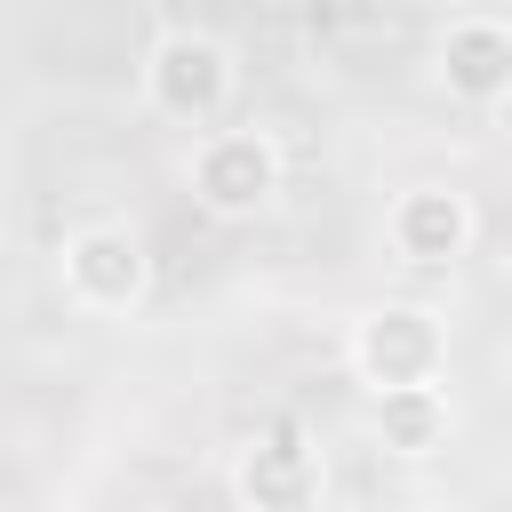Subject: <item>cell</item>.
I'll list each match as a JSON object with an SVG mask.
<instances>
[{
  "instance_id": "1",
  "label": "cell",
  "mask_w": 512,
  "mask_h": 512,
  "mask_svg": "<svg viewBox=\"0 0 512 512\" xmlns=\"http://www.w3.org/2000/svg\"><path fill=\"white\" fill-rule=\"evenodd\" d=\"M152 96H160V112H176V120H208V112L232 96L224 48H216L208 32H168V40L152 48Z\"/></svg>"
},
{
  "instance_id": "2",
  "label": "cell",
  "mask_w": 512,
  "mask_h": 512,
  "mask_svg": "<svg viewBox=\"0 0 512 512\" xmlns=\"http://www.w3.org/2000/svg\"><path fill=\"white\" fill-rule=\"evenodd\" d=\"M272 176H280L272 144H264V136H240V128L208 136V144H200V160H192V184H200V200H208V208H224V216L256 208V200L272 192Z\"/></svg>"
},
{
  "instance_id": "3",
  "label": "cell",
  "mask_w": 512,
  "mask_h": 512,
  "mask_svg": "<svg viewBox=\"0 0 512 512\" xmlns=\"http://www.w3.org/2000/svg\"><path fill=\"white\" fill-rule=\"evenodd\" d=\"M432 360H440V328L424 312H376L360 328V368L376 376V392H408V384H432Z\"/></svg>"
},
{
  "instance_id": "4",
  "label": "cell",
  "mask_w": 512,
  "mask_h": 512,
  "mask_svg": "<svg viewBox=\"0 0 512 512\" xmlns=\"http://www.w3.org/2000/svg\"><path fill=\"white\" fill-rule=\"evenodd\" d=\"M64 272H72V288L88 304H128L144 288V248L128 232H80L72 256H64Z\"/></svg>"
},
{
  "instance_id": "5",
  "label": "cell",
  "mask_w": 512,
  "mask_h": 512,
  "mask_svg": "<svg viewBox=\"0 0 512 512\" xmlns=\"http://www.w3.org/2000/svg\"><path fill=\"white\" fill-rule=\"evenodd\" d=\"M392 240H400V256H416V264H440V256H456L464 240H472V216H464V200L456 192H408L400 208H392Z\"/></svg>"
},
{
  "instance_id": "6",
  "label": "cell",
  "mask_w": 512,
  "mask_h": 512,
  "mask_svg": "<svg viewBox=\"0 0 512 512\" xmlns=\"http://www.w3.org/2000/svg\"><path fill=\"white\" fill-rule=\"evenodd\" d=\"M440 56H448V88H456V96H480V104H488V96L512 88V32H504V24H480V16H472V24L448 32Z\"/></svg>"
},
{
  "instance_id": "7",
  "label": "cell",
  "mask_w": 512,
  "mask_h": 512,
  "mask_svg": "<svg viewBox=\"0 0 512 512\" xmlns=\"http://www.w3.org/2000/svg\"><path fill=\"white\" fill-rule=\"evenodd\" d=\"M384 432L408 448V456H424L432 448V432H440V400H432V384H408V392H384Z\"/></svg>"
}]
</instances>
